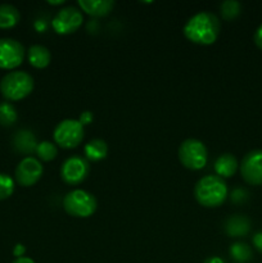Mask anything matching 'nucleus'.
<instances>
[{
	"label": "nucleus",
	"instance_id": "obj_4",
	"mask_svg": "<svg viewBox=\"0 0 262 263\" xmlns=\"http://www.w3.org/2000/svg\"><path fill=\"white\" fill-rule=\"evenodd\" d=\"M97 199L91 193L82 189L72 190L63 198V208L72 217L86 218L97 211Z\"/></svg>",
	"mask_w": 262,
	"mask_h": 263
},
{
	"label": "nucleus",
	"instance_id": "obj_16",
	"mask_svg": "<svg viewBox=\"0 0 262 263\" xmlns=\"http://www.w3.org/2000/svg\"><path fill=\"white\" fill-rule=\"evenodd\" d=\"M28 62L35 68H45L50 63V51L44 45H32L28 49Z\"/></svg>",
	"mask_w": 262,
	"mask_h": 263
},
{
	"label": "nucleus",
	"instance_id": "obj_11",
	"mask_svg": "<svg viewBox=\"0 0 262 263\" xmlns=\"http://www.w3.org/2000/svg\"><path fill=\"white\" fill-rule=\"evenodd\" d=\"M43 164L35 157H25L15 167L14 176L21 186H32L43 176Z\"/></svg>",
	"mask_w": 262,
	"mask_h": 263
},
{
	"label": "nucleus",
	"instance_id": "obj_3",
	"mask_svg": "<svg viewBox=\"0 0 262 263\" xmlns=\"http://www.w3.org/2000/svg\"><path fill=\"white\" fill-rule=\"evenodd\" d=\"M32 76L26 71L8 72L0 81V91L8 100H21L33 90Z\"/></svg>",
	"mask_w": 262,
	"mask_h": 263
},
{
	"label": "nucleus",
	"instance_id": "obj_5",
	"mask_svg": "<svg viewBox=\"0 0 262 263\" xmlns=\"http://www.w3.org/2000/svg\"><path fill=\"white\" fill-rule=\"evenodd\" d=\"M179 159L184 167L193 171L202 170L207 164L208 153L204 144L197 139H186L180 144Z\"/></svg>",
	"mask_w": 262,
	"mask_h": 263
},
{
	"label": "nucleus",
	"instance_id": "obj_9",
	"mask_svg": "<svg viewBox=\"0 0 262 263\" xmlns=\"http://www.w3.org/2000/svg\"><path fill=\"white\" fill-rule=\"evenodd\" d=\"M240 175L249 185H262V151L254 149L248 152L240 162Z\"/></svg>",
	"mask_w": 262,
	"mask_h": 263
},
{
	"label": "nucleus",
	"instance_id": "obj_29",
	"mask_svg": "<svg viewBox=\"0 0 262 263\" xmlns=\"http://www.w3.org/2000/svg\"><path fill=\"white\" fill-rule=\"evenodd\" d=\"M12 263H35L33 259L28 258V257H20V258H15Z\"/></svg>",
	"mask_w": 262,
	"mask_h": 263
},
{
	"label": "nucleus",
	"instance_id": "obj_28",
	"mask_svg": "<svg viewBox=\"0 0 262 263\" xmlns=\"http://www.w3.org/2000/svg\"><path fill=\"white\" fill-rule=\"evenodd\" d=\"M25 252H26V248H25V246H22V244H17V246L14 247V249H13V254H14L17 258L23 257Z\"/></svg>",
	"mask_w": 262,
	"mask_h": 263
},
{
	"label": "nucleus",
	"instance_id": "obj_25",
	"mask_svg": "<svg viewBox=\"0 0 262 263\" xmlns=\"http://www.w3.org/2000/svg\"><path fill=\"white\" fill-rule=\"evenodd\" d=\"M92 118H94L92 117V113L90 112V110H85V112L81 113L79 121L82 126H86V125H90V123L92 122Z\"/></svg>",
	"mask_w": 262,
	"mask_h": 263
},
{
	"label": "nucleus",
	"instance_id": "obj_15",
	"mask_svg": "<svg viewBox=\"0 0 262 263\" xmlns=\"http://www.w3.org/2000/svg\"><path fill=\"white\" fill-rule=\"evenodd\" d=\"M238 161L235 157L231 153H223L216 159L215 164V172L218 177L223 179V177H231L238 170Z\"/></svg>",
	"mask_w": 262,
	"mask_h": 263
},
{
	"label": "nucleus",
	"instance_id": "obj_21",
	"mask_svg": "<svg viewBox=\"0 0 262 263\" xmlns=\"http://www.w3.org/2000/svg\"><path fill=\"white\" fill-rule=\"evenodd\" d=\"M35 153L41 161L49 162L55 158L57 153H58V149H57L55 144H53L51 141L44 140L38 144V148H36Z\"/></svg>",
	"mask_w": 262,
	"mask_h": 263
},
{
	"label": "nucleus",
	"instance_id": "obj_31",
	"mask_svg": "<svg viewBox=\"0 0 262 263\" xmlns=\"http://www.w3.org/2000/svg\"><path fill=\"white\" fill-rule=\"evenodd\" d=\"M48 3H49V4H51V5H61V4H63L64 0H57V2H51V0H48Z\"/></svg>",
	"mask_w": 262,
	"mask_h": 263
},
{
	"label": "nucleus",
	"instance_id": "obj_18",
	"mask_svg": "<svg viewBox=\"0 0 262 263\" xmlns=\"http://www.w3.org/2000/svg\"><path fill=\"white\" fill-rule=\"evenodd\" d=\"M20 22V12L12 4H0V28L14 27Z\"/></svg>",
	"mask_w": 262,
	"mask_h": 263
},
{
	"label": "nucleus",
	"instance_id": "obj_14",
	"mask_svg": "<svg viewBox=\"0 0 262 263\" xmlns=\"http://www.w3.org/2000/svg\"><path fill=\"white\" fill-rule=\"evenodd\" d=\"M79 7L92 17H104L112 12L113 0H79Z\"/></svg>",
	"mask_w": 262,
	"mask_h": 263
},
{
	"label": "nucleus",
	"instance_id": "obj_22",
	"mask_svg": "<svg viewBox=\"0 0 262 263\" xmlns=\"http://www.w3.org/2000/svg\"><path fill=\"white\" fill-rule=\"evenodd\" d=\"M220 12L223 20L233 21L240 14L241 12V4L236 0H226V2L221 3Z\"/></svg>",
	"mask_w": 262,
	"mask_h": 263
},
{
	"label": "nucleus",
	"instance_id": "obj_23",
	"mask_svg": "<svg viewBox=\"0 0 262 263\" xmlns=\"http://www.w3.org/2000/svg\"><path fill=\"white\" fill-rule=\"evenodd\" d=\"M14 192V181L7 174H0V200L7 199Z\"/></svg>",
	"mask_w": 262,
	"mask_h": 263
},
{
	"label": "nucleus",
	"instance_id": "obj_17",
	"mask_svg": "<svg viewBox=\"0 0 262 263\" xmlns=\"http://www.w3.org/2000/svg\"><path fill=\"white\" fill-rule=\"evenodd\" d=\"M84 152L85 156H86V161H102L107 157L108 145L103 139H92L85 145Z\"/></svg>",
	"mask_w": 262,
	"mask_h": 263
},
{
	"label": "nucleus",
	"instance_id": "obj_20",
	"mask_svg": "<svg viewBox=\"0 0 262 263\" xmlns=\"http://www.w3.org/2000/svg\"><path fill=\"white\" fill-rule=\"evenodd\" d=\"M18 115L14 105L9 102L0 103V125L12 126L17 121Z\"/></svg>",
	"mask_w": 262,
	"mask_h": 263
},
{
	"label": "nucleus",
	"instance_id": "obj_24",
	"mask_svg": "<svg viewBox=\"0 0 262 263\" xmlns=\"http://www.w3.org/2000/svg\"><path fill=\"white\" fill-rule=\"evenodd\" d=\"M231 200L234 203H243L246 202L247 198H248V193L244 189H235L233 193H231Z\"/></svg>",
	"mask_w": 262,
	"mask_h": 263
},
{
	"label": "nucleus",
	"instance_id": "obj_2",
	"mask_svg": "<svg viewBox=\"0 0 262 263\" xmlns=\"http://www.w3.org/2000/svg\"><path fill=\"white\" fill-rule=\"evenodd\" d=\"M194 197L203 207H218L228 198L226 182L217 175H208L202 177L194 186Z\"/></svg>",
	"mask_w": 262,
	"mask_h": 263
},
{
	"label": "nucleus",
	"instance_id": "obj_26",
	"mask_svg": "<svg viewBox=\"0 0 262 263\" xmlns=\"http://www.w3.org/2000/svg\"><path fill=\"white\" fill-rule=\"evenodd\" d=\"M252 241H253L254 248H256L257 251L261 252V253H262V231H258V233L254 234Z\"/></svg>",
	"mask_w": 262,
	"mask_h": 263
},
{
	"label": "nucleus",
	"instance_id": "obj_10",
	"mask_svg": "<svg viewBox=\"0 0 262 263\" xmlns=\"http://www.w3.org/2000/svg\"><path fill=\"white\" fill-rule=\"evenodd\" d=\"M90 171L89 162L81 157H69L61 167V177L66 184L79 185L87 177Z\"/></svg>",
	"mask_w": 262,
	"mask_h": 263
},
{
	"label": "nucleus",
	"instance_id": "obj_1",
	"mask_svg": "<svg viewBox=\"0 0 262 263\" xmlns=\"http://www.w3.org/2000/svg\"><path fill=\"white\" fill-rule=\"evenodd\" d=\"M221 31V22L211 12H199L185 23L182 32L185 37L198 45H211L217 40Z\"/></svg>",
	"mask_w": 262,
	"mask_h": 263
},
{
	"label": "nucleus",
	"instance_id": "obj_12",
	"mask_svg": "<svg viewBox=\"0 0 262 263\" xmlns=\"http://www.w3.org/2000/svg\"><path fill=\"white\" fill-rule=\"evenodd\" d=\"M13 148L18 152V153L22 154H32L36 152L38 148V140H36L35 134L31 130L27 128H22V130H18L17 133L13 136Z\"/></svg>",
	"mask_w": 262,
	"mask_h": 263
},
{
	"label": "nucleus",
	"instance_id": "obj_8",
	"mask_svg": "<svg viewBox=\"0 0 262 263\" xmlns=\"http://www.w3.org/2000/svg\"><path fill=\"white\" fill-rule=\"evenodd\" d=\"M25 46L12 37L0 39V68L13 69L25 59Z\"/></svg>",
	"mask_w": 262,
	"mask_h": 263
},
{
	"label": "nucleus",
	"instance_id": "obj_30",
	"mask_svg": "<svg viewBox=\"0 0 262 263\" xmlns=\"http://www.w3.org/2000/svg\"><path fill=\"white\" fill-rule=\"evenodd\" d=\"M203 263H225L223 259H221L220 257H208Z\"/></svg>",
	"mask_w": 262,
	"mask_h": 263
},
{
	"label": "nucleus",
	"instance_id": "obj_27",
	"mask_svg": "<svg viewBox=\"0 0 262 263\" xmlns=\"http://www.w3.org/2000/svg\"><path fill=\"white\" fill-rule=\"evenodd\" d=\"M254 44L262 50V25L257 28L254 33Z\"/></svg>",
	"mask_w": 262,
	"mask_h": 263
},
{
	"label": "nucleus",
	"instance_id": "obj_7",
	"mask_svg": "<svg viewBox=\"0 0 262 263\" xmlns=\"http://www.w3.org/2000/svg\"><path fill=\"white\" fill-rule=\"evenodd\" d=\"M82 13L76 7L62 8L51 20V27L59 35H67L79 30L82 25Z\"/></svg>",
	"mask_w": 262,
	"mask_h": 263
},
{
	"label": "nucleus",
	"instance_id": "obj_6",
	"mask_svg": "<svg viewBox=\"0 0 262 263\" xmlns=\"http://www.w3.org/2000/svg\"><path fill=\"white\" fill-rule=\"evenodd\" d=\"M53 136L61 148L73 149L84 139V126L79 120H63L57 125Z\"/></svg>",
	"mask_w": 262,
	"mask_h": 263
},
{
	"label": "nucleus",
	"instance_id": "obj_13",
	"mask_svg": "<svg viewBox=\"0 0 262 263\" xmlns=\"http://www.w3.org/2000/svg\"><path fill=\"white\" fill-rule=\"evenodd\" d=\"M223 230L231 238L246 236L251 230V221L244 215H233L226 218L223 223Z\"/></svg>",
	"mask_w": 262,
	"mask_h": 263
},
{
	"label": "nucleus",
	"instance_id": "obj_19",
	"mask_svg": "<svg viewBox=\"0 0 262 263\" xmlns=\"http://www.w3.org/2000/svg\"><path fill=\"white\" fill-rule=\"evenodd\" d=\"M230 257L238 263H247L252 259V249L247 243H238L231 244L230 247Z\"/></svg>",
	"mask_w": 262,
	"mask_h": 263
}]
</instances>
